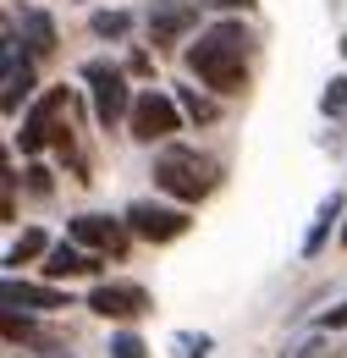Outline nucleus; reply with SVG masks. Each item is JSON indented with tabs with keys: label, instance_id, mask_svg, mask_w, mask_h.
Masks as SVG:
<instances>
[{
	"label": "nucleus",
	"instance_id": "nucleus-1",
	"mask_svg": "<svg viewBox=\"0 0 347 358\" xmlns=\"http://www.w3.org/2000/svg\"><path fill=\"white\" fill-rule=\"evenodd\" d=\"M248 50H254V34L243 22H215L199 34V45L182 50L187 72L215 94H243L248 89Z\"/></svg>",
	"mask_w": 347,
	"mask_h": 358
},
{
	"label": "nucleus",
	"instance_id": "nucleus-2",
	"mask_svg": "<svg viewBox=\"0 0 347 358\" xmlns=\"http://www.w3.org/2000/svg\"><path fill=\"white\" fill-rule=\"evenodd\" d=\"M155 187L171 193L176 204H199L220 187V166L199 149H160L155 155Z\"/></svg>",
	"mask_w": 347,
	"mask_h": 358
},
{
	"label": "nucleus",
	"instance_id": "nucleus-3",
	"mask_svg": "<svg viewBox=\"0 0 347 358\" xmlns=\"http://www.w3.org/2000/svg\"><path fill=\"white\" fill-rule=\"evenodd\" d=\"M83 83H88V94H94V122H99V127H116V122H127V116H132V99H138V94L127 89V72H122V66H111V61H88Z\"/></svg>",
	"mask_w": 347,
	"mask_h": 358
},
{
	"label": "nucleus",
	"instance_id": "nucleus-4",
	"mask_svg": "<svg viewBox=\"0 0 347 358\" xmlns=\"http://www.w3.org/2000/svg\"><path fill=\"white\" fill-rule=\"evenodd\" d=\"M176 127H182V105H176L171 94H160V89H143L138 99H132L127 133L138 138V143H160V138H171Z\"/></svg>",
	"mask_w": 347,
	"mask_h": 358
},
{
	"label": "nucleus",
	"instance_id": "nucleus-5",
	"mask_svg": "<svg viewBox=\"0 0 347 358\" xmlns=\"http://www.w3.org/2000/svg\"><path fill=\"white\" fill-rule=\"evenodd\" d=\"M122 221H127L132 237H143V243H176V237L193 226L182 204H155V199H138V204H127V215H122Z\"/></svg>",
	"mask_w": 347,
	"mask_h": 358
},
{
	"label": "nucleus",
	"instance_id": "nucleus-6",
	"mask_svg": "<svg viewBox=\"0 0 347 358\" xmlns=\"http://www.w3.org/2000/svg\"><path fill=\"white\" fill-rule=\"evenodd\" d=\"M66 105H72V99H66V89H50V94L39 99V105H34L28 116H22V133H17V143H22V155H39L44 143H55V138L66 133V127H61V116H66Z\"/></svg>",
	"mask_w": 347,
	"mask_h": 358
},
{
	"label": "nucleus",
	"instance_id": "nucleus-7",
	"mask_svg": "<svg viewBox=\"0 0 347 358\" xmlns=\"http://www.w3.org/2000/svg\"><path fill=\"white\" fill-rule=\"evenodd\" d=\"M88 309L99 314V320H138V314L155 309V298H149L138 281H99V287L88 292Z\"/></svg>",
	"mask_w": 347,
	"mask_h": 358
},
{
	"label": "nucleus",
	"instance_id": "nucleus-8",
	"mask_svg": "<svg viewBox=\"0 0 347 358\" xmlns=\"http://www.w3.org/2000/svg\"><path fill=\"white\" fill-rule=\"evenodd\" d=\"M0 66H6V83H0V110L17 116V105L34 94V61L17 45V22H6V50H0Z\"/></svg>",
	"mask_w": 347,
	"mask_h": 358
},
{
	"label": "nucleus",
	"instance_id": "nucleus-9",
	"mask_svg": "<svg viewBox=\"0 0 347 358\" xmlns=\"http://www.w3.org/2000/svg\"><path fill=\"white\" fill-rule=\"evenodd\" d=\"M193 28H199V6L193 0H155L149 6V45L155 50L182 45Z\"/></svg>",
	"mask_w": 347,
	"mask_h": 358
},
{
	"label": "nucleus",
	"instance_id": "nucleus-10",
	"mask_svg": "<svg viewBox=\"0 0 347 358\" xmlns=\"http://www.w3.org/2000/svg\"><path fill=\"white\" fill-rule=\"evenodd\" d=\"M127 221H111V215H72L66 221V237L72 243H83V248H94V254H127Z\"/></svg>",
	"mask_w": 347,
	"mask_h": 358
},
{
	"label": "nucleus",
	"instance_id": "nucleus-11",
	"mask_svg": "<svg viewBox=\"0 0 347 358\" xmlns=\"http://www.w3.org/2000/svg\"><path fill=\"white\" fill-rule=\"evenodd\" d=\"M105 265V254H94L83 243H55L50 254H44V275L50 281H66V275H94V270Z\"/></svg>",
	"mask_w": 347,
	"mask_h": 358
},
{
	"label": "nucleus",
	"instance_id": "nucleus-12",
	"mask_svg": "<svg viewBox=\"0 0 347 358\" xmlns=\"http://www.w3.org/2000/svg\"><path fill=\"white\" fill-rule=\"evenodd\" d=\"M6 309L50 314V309H66V292H61V287H34V281H17V275H6Z\"/></svg>",
	"mask_w": 347,
	"mask_h": 358
},
{
	"label": "nucleus",
	"instance_id": "nucleus-13",
	"mask_svg": "<svg viewBox=\"0 0 347 358\" xmlns=\"http://www.w3.org/2000/svg\"><path fill=\"white\" fill-rule=\"evenodd\" d=\"M342 193H331V199H320V210H314V226H309V237H304V259H314L320 248H325V237H331V226L342 221Z\"/></svg>",
	"mask_w": 347,
	"mask_h": 358
},
{
	"label": "nucleus",
	"instance_id": "nucleus-14",
	"mask_svg": "<svg viewBox=\"0 0 347 358\" xmlns=\"http://www.w3.org/2000/svg\"><path fill=\"white\" fill-rule=\"evenodd\" d=\"M22 34H28V50L34 55H50L55 50V22L44 11H22Z\"/></svg>",
	"mask_w": 347,
	"mask_h": 358
},
{
	"label": "nucleus",
	"instance_id": "nucleus-15",
	"mask_svg": "<svg viewBox=\"0 0 347 358\" xmlns=\"http://www.w3.org/2000/svg\"><path fill=\"white\" fill-rule=\"evenodd\" d=\"M39 254H50V243H44V231H34V226H28V231L6 248V265L17 270V265H28V259H39Z\"/></svg>",
	"mask_w": 347,
	"mask_h": 358
},
{
	"label": "nucleus",
	"instance_id": "nucleus-16",
	"mask_svg": "<svg viewBox=\"0 0 347 358\" xmlns=\"http://www.w3.org/2000/svg\"><path fill=\"white\" fill-rule=\"evenodd\" d=\"M127 28H132L127 11H94V17H88V34H94V39H122Z\"/></svg>",
	"mask_w": 347,
	"mask_h": 358
},
{
	"label": "nucleus",
	"instance_id": "nucleus-17",
	"mask_svg": "<svg viewBox=\"0 0 347 358\" xmlns=\"http://www.w3.org/2000/svg\"><path fill=\"white\" fill-rule=\"evenodd\" d=\"M44 331H39V320L34 314H17V309H6V342L11 348H22V342H39Z\"/></svg>",
	"mask_w": 347,
	"mask_h": 358
},
{
	"label": "nucleus",
	"instance_id": "nucleus-18",
	"mask_svg": "<svg viewBox=\"0 0 347 358\" xmlns=\"http://www.w3.org/2000/svg\"><path fill=\"white\" fill-rule=\"evenodd\" d=\"M176 105L187 122H215V99H204L199 89H176Z\"/></svg>",
	"mask_w": 347,
	"mask_h": 358
},
{
	"label": "nucleus",
	"instance_id": "nucleus-19",
	"mask_svg": "<svg viewBox=\"0 0 347 358\" xmlns=\"http://www.w3.org/2000/svg\"><path fill=\"white\" fill-rule=\"evenodd\" d=\"M320 110H325V116H347V78H331V83H325Z\"/></svg>",
	"mask_w": 347,
	"mask_h": 358
},
{
	"label": "nucleus",
	"instance_id": "nucleus-20",
	"mask_svg": "<svg viewBox=\"0 0 347 358\" xmlns=\"http://www.w3.org/2000/svg\"><path fill=\"white\" fill-rule=\"evenodd\" d=\"M111 358H149V348H143V336L122 331V336H111Z\"/></svg>",
	"mask_w": 347,
	"mask_h": 358
},
{
	"label": "nucleus",
	"instance_id": "nucleus-21",
	"mask_svg": "<svg viewBox=\"0 0 347 358\" xmlns=\"http://www.w3.org/2000/svg\"><path fill=\"white\" fill-rule=\"evenodd\" d=\"M210 348H215L210 336H193V331H182V336H176V353H182V358H210Z\"/></svg>",
	"mask_w": 347,
	"mask_h": 358
},
{
	"label": "nucleus",
	"instance_id": "nucleus-22",
	"mask_svg": "<svg viewBox=\"0 0 347 358\" xmlns=\"http://www.w3.org/2000/svg\"><path fill=\"white\" fill-rule=\"evenodd\" d=\"M331 353H337V348H331L325 336H309V342H298L292 353H281V358H331Z\"/></svg>",
	"mask_w": 347,
	"mask_h": 358
},
{
	"label": "nucleus",
	"instance_id": "nucleus-23",
	"mask_svg": "<svg viewBox=\"0 0 347 358\" xmlns=\"http://www.w3.org/2000/svg\"><path fill=\"white\" fill-rule=\"evenodd\" d=\"M28 193H34V199H50V171H44V166H28Z\"/></svg>",
	"mask_w": 347,
	"mask_h": 358
},
{
	"label": "nucleus",
	"instance_id": "nucleus-24",
	"mask_svg": "<svg viewBox=\"0 0 347 358\" xmlns=\"http://www.w3.org/2000/svg\"><path fill=\"white\" fill-rule=\"evenodd\" d=\"M342 325H347V303H337V309L320 314V331H342Z\"/></svg>",
	"mask_w": 347,
	"mask_h": 358
},
{
	"label": "nucleus",
	"instance_id": "nucleus-25",
	"mask_svg": "<svg viewBox=\"0 0 347 358\" xmlns=\"http://www.w3.org/2000/svg\"><path fill=\"white\" fill-rule=\"evenodd\" d=\"M199 6H215V11H237V6H243V11H248L254 0H199Z\"/></svg>",
	"mask_w": 347,
	"mask_h": 358
},
{
	"label": "nucleus",
	"instance_id": "nucleus-26",
	"mask_svg": "<svg viewBox=\"0 0 347 358\" xmlns=\"http://www.w3.org/2000/svg\"><path fill=\"white\" fill-rule=\"evenodd\" d=\"M342 243H347V221H342Z\"/></svg>",
	"mask_w": 347,
	"mask_h": 358
},
{
	"label": "nucleus",
	"instance_id": "nucleus-27",
	"mask_svg": "<svg viewBox=\"0 0 347 358\" xmlns=\"http://www.w3.org/2000/svg\"><path fill=\"white\" fill-rule=\"evenodd\" d=\"M342 55H347V39H342Z\"/></svg>",
	"mask_w": 347,
	"mask_h": 358
}]
</instances>
